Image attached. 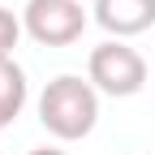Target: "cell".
<instances>
[{"label":"cell","instance_id":"277c9868","mask_svg":"<svg viewBox=\"0 0 155 155\" xmlns=\"http://www.w3.org/2000/svg\"><path fill=\"white\" fill-rule=\"evenodd\" d=\"M91 13L112 39H129L155 26V0H95Z\"/></svg>","mask_w":155,"mask_h":155},{"label":"cell","instance_id":"52a82bcc","mask_svg":"<svg viewBox=\"0 0 155 155\" xmlns=\"http://www.w3.org/2000/svg\"><path fill=\"white\" fill-rule=\"evenodd\" d=\"M30 155H65V151H56V147H39V151H30Z\"/></svg>","mask_w":155,"mask_h":155},{"label":"cell","instance_id":"3957f363","mask_svg":"<svg viewBox=\"0 0 155 155\" xmlns=\"http://www.w3.org/2000/svg\"><path fill=\"white\" fill-rule=\"evenodd\" d=\"M22 30L43 48H69L86 30V9L82 0H26Z\"/></svg>","mask_w":155,"mask_h":155},{"label":"cell","instance_id":"7a4b0ae2","mask_svg":"<svg viewBox=\"0 0 155 155\" xmlns=\"http://www.w3.org/2000/svg\"><path fill=\"white\" fill-rule=\"evenodd\" d=\"M86 78L99 95H112V99H129L147 86V61L138 48H129L125 39H108V43L91 48L86 61Z\"/></svg>","mask_w":155,"mask_h":155},{"label":"cell","instance_id":"5b68a950","mask_svg":"<svg viewBox=\"0 0 155 155\" xmlns=\"http://www.w3.org/2000/svg\"><path fill=\"white\" fill-rule=\"evenodd\" d=\"M26 95H30V86H26L22 65H17L13 56H5V61H0V129H5V125H13L17 116H22Z\"/></svg>","mask_w":155,"mask_h":155},{"label":"cell","instance_id":"6da1fadb","mask_svg":"<svg viewBox=\"0 0 155 155\" xmlns=\"http://www.w3.org/2000/svg\"><path fill=\"white\" fill-rule=\"evenodd\" d=\"M39 121L61 142L86 138L99 125V91L91 86V78H78V73L52 78L43 86V95H39Z\"/></svg>","mask_w":155,"mask_h":155},{"label":"cell","instance_id":"8992f818","mask_svg":"<svg viewBox=\"0 0 155 155\" xmlns=\"http://www.w3.org/2000/svg\"><path fill=\"white\" fill-rule=\"evenodd\" d=\"M17 39H22V17H17L13 9L0 5V61H5V56H13Z\"/></svg>","mask_w":155,"mask_h":155}]
</instances>
